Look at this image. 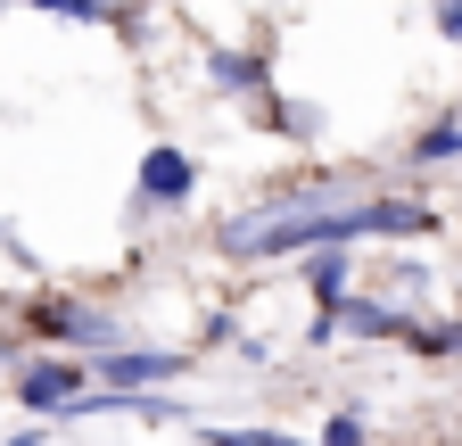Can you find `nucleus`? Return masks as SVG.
Segmentation results:
<instances>
[{"mask_svg":"<svg viewBox=\"0 0 462 446\" xmlns=\"http://www.w3.org/2000/svg\"><path fill=\"white\" fill-rule=\"evenodd\" d=\"M404 240V232H430V207H404V199H338V207H298V215H240L223 223V256H289V248H322V240Z\"/></svg>","mask_w":462,"mask_h":446,"instance_id":"1","label":"nucleus"},{"mask_svg":"<svg viewBox=\"0 0 462 446\" xmlns=\"http://www.w3.org/2000/svg\"><path fill=\"white\" fill-rule=\"evenodd\" d=\"M33 330H42V339H58V348H116V322H107L99 306H75V298L33 306Z\"/></svg>","mask_w":462,"mask_h":446,"instance_id":"2","label":"nucleus"},{"mask_svg":"<svg viewBox=\"0 0 462 446\" xmlns=\"http://www.w3.org/2000/svg\"><path fill=\"white\" fill-rule=\"evenodd\" d=\"M190 190H199V165H190L182 149H165V141H157V149L141 157V199L173 207V199H190Z\"/></svg>","mask_w":462,"mask_h":446,"instance_id":"3","label":"nucleus"},{"mask_svg":"<svg viewBox=\"0 0 462 446\" xmlns=\"http://www.w3.org/2000/svg\"><path fill=\"white\" fill-rule=\"evenodd\" d=\"M17 397H25L33 413H67V405L83 397V372H75V364H33V372L17 380Z\"/></svg>","mask_w":462,"mask_h":446,"instance_id":"4","label":"nucleus"},{"mask_svg":"<svg viewBox=\"0 0 462 446\" xmlns=\"http://www.w3.org/2000/svg\"><path fill=\"white\" fill-rule=\"evenodd\" d=\"M190 356H157V348H116L107 356V380L116 388H149V380H182Z\"/></svg>","mask_w":462,"mask_h":446,"instance_id":"5","label":"nucleus"},{"mask_svg":"<svg viewBox=\"0 0 462 446\" xmlns=\"http://www.w3.org/2000/svg\"><path fill=\"white\" fill-rule=\"evenodd\" d=\"M346 273H356V256H346V240H322V256L306 265V290H314L322 306H338V298H346Z\"/></svg>","mask_w":462,"mask_h":446,"instance_id":"6","label":"nucleus"},{"mask_svg":"<svg viewBox=\"0 0 462 446\" xmlns=\"http://www.w3.org/2000/svg\"><path fill=\"white\" fill-rule=\"evenodd\" d=\"M215 83H231V91H264L273 75H264V59H248V50H215Z\"/></svg>","mask_w":462,"mask_h":446,"instance_id":"7","label":"nucleus"},{"mask_svg":"<svg viewBox=\"0 0 462 446\" xmlns=\"http://www.w3.org/2000/svg\"><path fill=\"white\" fill-rule=\"evenodd\" d=\"M413 157H421V165H446V157H462V125H438V133H421V141H413Z\"/></svg>","mask_w":462,"mask_h":446,"instance_id":"8","label":"nucleus"},{"mask_svg":"<svg viewBox=\"0 0 462 446\" xmlns=\"http://www.w3.org/2000/svg\"><path fill=\"white\" fill-rule=\"evenodd\" d=\"M438 33H446V42H462V0H438Z\"/></svg>","mask_w":462,"mask_h":446,"instance_id":"9","label":"nucleus"},{"mask_svg":"<svg viewBox=\"0 0 462 446\" xmlns=\"http://www.w3.org/2000/svg\"><path fill=\"white\" fill-rule=\"evenodd\" d=\"M33 9H58V17H99V0H33Z\"/></svg>","mask_w":462,"mask_h":446,"instance_id":"10","label":"nucleus"}]
</instances>
